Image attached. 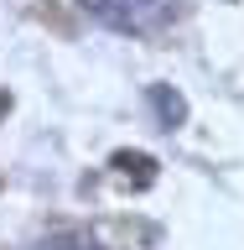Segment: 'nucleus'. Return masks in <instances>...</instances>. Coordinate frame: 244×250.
<instances>
[{
	"label": "nucleus",
	"mask_w": 244,
	"mask_h": 250,
	"mask_svg": "<svg viewBox=\"0 0 244 250\" xmlns=\"http://www.w3.org/2000/svg\"><path fill=\"white\" fill-rule=\"evenodd\" d=\"M146 99H151L156 120L167 125V130H177V125L187 120V99H182L177 89H171V83H151V89H146Z\"/></svg>",
	"instance_id": "f03ea898"
},
{
	"label": "nucleus",
	"mask_w": 244,
	"mask_h": 250,
	"mask_svg": "<svg viewBox=\"0 0 244 250\" xmlns=\"http://www.w3.org/2000/svg\"><path fill=\"white\" fill-rule=\"evenodd\" d=\"M109 167H114V172H125V177L135 172L140 183H151V167H156V162H151L146 151H114V156H109Z\"/></svg>",
	"instance_id": "7ed1b4c3"
},
{
	"label": "nucleus",
	"mask_w": 244,
	"mask_h": 250,
	"mask_svg": "<svg viewBox=\"0 0 244 250\" xmlns=\"http://www.w3.org/2000/svg\"><path fill=\"white\" fill-rule=\"evenodd\" d=\"M78 11L114 26V31H151L167 21L171 0H78Z\"/></svg>",
	"instance_id": "f257e3e1"
}]
</instances>
